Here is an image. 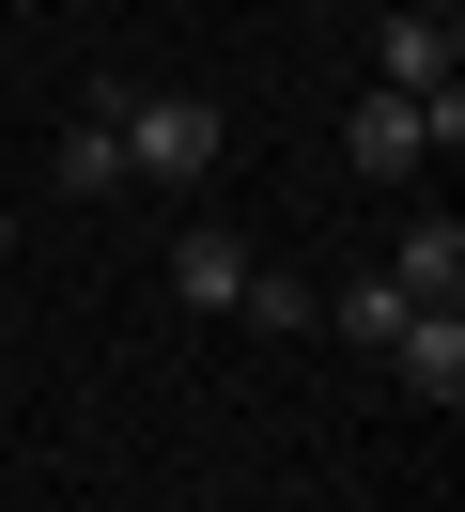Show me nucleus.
<instances>
[{"mask_svg": "<svg viewBox=\"0 0 465 512\" xmlns=\"http://www.w3.org/2000/svg\"><path fill=\"white\" fill-rule=\"evenodd\" d=\"M450 78H465V32H450V16H388V32H372V94L419 109V94H450Z\"/></svg>", "mask_w": 465, "mask_h": 512, "instance_id": "3", "label": "nucleus"}, {"mask_svg": "<svg viewBox=\"0 0 465 512\" xmlns=\"http://www.w3.org/2000/svg\"><path fill=\"white\" fill-rule=\"evenodd\" d=\"M326 326H341L357 357H388V342H403V295H388V280H341V295H326Z\"/></svg>", "mask_w": 465, "mask_h": 512, "instance_id": "9", "label": "nucleus"}, {"mask_svg": "<svg viewBox=\"0 0 465 512\" xmlns=\"http://www.w3.org/2000/svg\"><path fill=\"white\" fill-rule=\"evenodd\" d=\"M388 388H403V404H465V311H403Z\"/></svg>", "mask_w": 465, "mask_h": 512, "instance_id": "5", "label": "nucleus"}, {"mask_svg": "<svg viewBox=\"0 0 465 512\" xmlns=\"http://www.w3.org/2000/svg\"><path fill=\"white\" fill-rule=\"evenodd\" d=\"M47 171H62V202H109V187H124V156H109V125H93V109L47 140Z\"/></svg>", "mask_w": 465, "mask_h": 512, "instance_id": "7", "label": "nucleus"}, {"mask_svg": "<svg viewBox=\"0 0 465 512\" xmlns=\"http://www.w3.org/2000/svg\"><path fill=\"white\" fill-rule=\"evenodd\" d=\"M233 311L264 326V342H310V280H295V264H248V295H233Z\"/></svg>", "mask_w": 465, "mask_h": 512, "instance_id": "8", "label": "nucleus"}, {"mask_svg": "<svg viewBox=\"0 0 465 512\" xmlns=\"http://www.w3.org/2000/svg\"><path fill=\"white\" fill-rule=\"evenodd\" d=\"M372 280H388L403 311H465V218H450V202H434V218H403V249L372 264Z\"/></svg>", "mask_w": 465, "mask_h": 512, "instance_id": "2", "label": "nucleus"}, {"mask_svg": "<svg viewBox=\"0 0 465 512\" xmlns=\"http://www.w3.org/2000/svg\"><path fill=\"white\" fill-rule=\"evenodd\" d=\"M403 16H450V0H403Z\"/></svg>", "mask_w": 465, "mask_h": 512, "instance_id": "10", "label": "nucleus"}, {"mask_svg": "<svg viewBox=\"0 0 465 512\" xmlns=\"http://www.w3.org/2000/svg\"><path fill=\"white\" fill-rule=\"evenodd\" d=\"M248 264H264V249H248L233 218H186V233H171V295H186V311H233Z\"/></svg>", "mask_w": 465, "mask_h": 512, "instance_id": "4", "label": "nucleus"}, {"mask_svg": "<svg viewBox=\"0 0 465 512\" xmlns=\"http://www.w3.org/2000/svg\"><path fill=\"white\" fill-rule=\"evenodd\" d=\"M341 156H357L372 187H403V171H419L434 140H419V109H403V94H357V109H341Z\"/></svg>", "mask_w": 465, "mask_h": 512, "instance_id": "6", "label": "nucleus"}, {"mask_svg": "<svg viewBox=\"0 0 465 512\" xmlns=\"http://www.w3.org/2000/svg\"><path fill=\"white\" fill-rule=\"evenodd\" d=\"M0 404H16V373H0Z\"/></svg>", "mask_w": 465, "mask_h": 512, "instance_id": "11", "label": "nucleus"}, {"mask_svg": "<svg viewBox=\"0 0 465 512\" xmlns=\"http://www.w3.org/2000/svg\"><path fill=\"white\" fill-rule=\"evenodd\" d=\"M93 125H109V156H124V187H202V171L217 156H233V125H217V94H124V78H109V94H93Z\"/></svg>", "mask_w": 465, "mask_h": 512, "instance_id": "1", "label": "nucleus"}]
</instances>
